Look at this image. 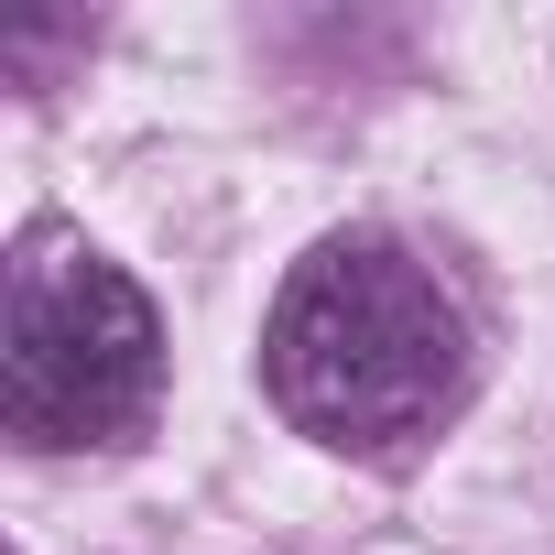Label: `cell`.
<instances>
[{
	"label": "cell",
	"instance_id": "obj_1",
	"mask_svg": "<svg viewBox=\"0 0 555 555\" xmlns=\"http://www.w3.org/2000/svg\"><path fill=\"white\" fill-rule=\"evenodd\" d=\"M261 392L338 457H403L468 392V317L392 240H317L261 317Z\"/></svg>",
	"mask_w": 555,
	"mask_h": 555
},
{
	"label": "cell",
	"instance_id": "obj_2",
	"mask_svg": "<svg viewBox=\"0 0 555 555\" xmlns=\"http://www.w3.org/2000/svg\"><path fill=\"white\" fill-rule=\"evenodd\" d=\"M164 403V317L131 272L66 229H23L0 295V425L23 447H120Z\"/></svg>",
	"mask_w": 555,
	"mask_h": 555
}]
</instances>
